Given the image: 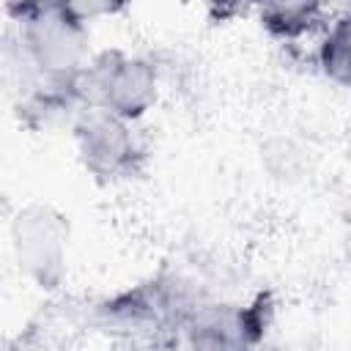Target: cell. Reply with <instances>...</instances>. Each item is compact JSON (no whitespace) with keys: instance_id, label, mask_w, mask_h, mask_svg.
Wrapping results in <instances>:
<instances>
[{"instance_id":"obj_1","label":"cell","mask_w":351,"mask_h":351,"mask_svg":"<svg viewBox=\"0 0 351 351\" xmlns=\"http://www.w3.org/2000/svg\"><path fill=\"white\" fill-rule=\"evenodd\" d=\"M112 14L96 3H8L3 41L11 44L41 77L77 85L93 58V22Z\"/></svg>"},{"instance_id":"obj_2","label":"cell","mask_w":351,"mask_h":351,"mask_svg":"<svg viewBox=\"0 0 351 351\" xmlns=\"http://www.w3.org/2000/svg\"><path fill=\"white\" fill-rule=\"evenodd\" d=\"M82 110H104L110 115L143 123L162 99L165 69L154 55L123 47L96 49L77 80Z\"/></svg>"},{"instance_id":"obj_3","label":"cell","mask_w":351,"mask_h":351,"mask_svg":"<svg viewBox=\"0 0 351 351\" xmlns=\"http://www.w3.org/2000/svg\"><path fill=\"white\" fill-rule=\"evenodd\" d=\"M8 247L25 282L58 296L69 280L71 219L49 200H27L8 219Z\"/></svg>"},{"instance_id":"obj_4","label":"cell","mask_w":351,"mask_h":351,"mask_svg":"<svg viewBox=\"0 0 351 351\" xmlns=\"http://www.w3.org/2000/svg\"><path fill=\"white\" fill-rule=\"evenodd\" d=\"M69 132L82 173L96 184L118 186L143 176L151 156L143 123L85 107L69 123Z\"/></svg>"},{"instance_id":"obj_5","label":"cell","mask_w":351,"mask_h":351,"mask_svg":"<svg viewBox=\"0 0 351 351\" xmlns=\"http://www.w3.org/2000/svg\"><path fill=\"white\" fill-rule=\"evenodd\" d=\"M274 299L258 291L241 296H211L184 324L178 351H261L274 324Z\"/></svg>"},{"instance_id":"obj_6","label":"cell","mask_w":351,"mask_h":351,"mask_svg":"<svg viewBox=\"0 0 351 351\" xmlns=\"http://www.w3.org/2000/svg\"><path fill=\"white\" fill-rule=\"evenodd\" d=\"M332 8L318 3H263L255 8V22L277 44H302L304 38L315 44L326 27Z\"/></svg>"},{"instance_id":"obj_7","label":"cell","mask_w":351,"mask_h":351,"mask_svg":"<svg viewBox=\"0 0 351 351\" xmlns=\"http://www.w3.org/2000/svg\"><path fill=\"white\" fill-rule=\"evenodd\" d=\"M313 60L324 80L351 88V5L332 11L326 27L313 44Z\"/></svg>"}]
</instances>
